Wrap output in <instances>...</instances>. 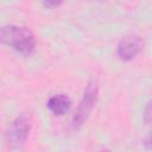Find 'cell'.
I'll use <instances>...</instances> for the list:
<instances>
[{"label":"cell","mask_w":152,"mask_h":152,"mask_svg":"<svg viewBox=\"0 0 152 152\" xmlns=\"http://www.w3.org/2000/svg\"><path fill=\"white\" fill-rule=\"evenodd\" d=\"M101 152H110V151H109V150H102Z\"/></svg>","instance_id":"8"},{"label":"cell","mask_w":152,"mask_h":152,"mask_svg":"<svg viewBox=\"0 0 152 152\" xmlns=\"http://www.w3.org/2000/svg\"><path fill=\"white\" fill-rule=\"evenodd\" d=\"M62 4V1H43L42 2V5L44 6V7H48V8H52V7H57V6H59Z\"/></svg>","instance_id":"6"},{"label":"cell","mask_w":152,"mask_h":152,"mask_svg":"<svg viewBox=\"0 0 152 152\" xmlns=\"http://www.w3.org/2000/svg\"><path fill=\"white\" fill-rule=\"evenodd\" d=\"M150 118H151V102L147 103L146 109H145V121L148 124L150 122Z\"/></svg>","instance_id":"7"},{"label":"cell","mask_w":152,"mask_h":152,"mask_svg":"<svg viewBox=\"0 0 152 152\" xmlns=\"http://www.w3.org/2000/svg\"><path fill=\"white\" fill-rule=\"evenodd\" d=\"M71 106V101L69 99L68 95L65 94H57L51 96L48 102H46V107L48 109L56 116H62L64 115Z\"/></svg>","instance_id":"5"},{"label":"cell","mask_w":152,"mask_h":152,"mask_svg":"<svg viewBox=\"0 0 152 152\" xmlns=\"http://www.w3.org/2000/svg\"><path fill=\"white\" fill-rule=\"evenodd\" d=\"M97 94H99V86L96 80H90L88 84L86 86L83 96L78 103V107L72 116V126L74 128L81 127L84 121L88 119L89 114L91 113L96 100H97Z\"/></svg>","instance_id":"2"},{"label":"cell","mask_w":152,"mask_h":152,"mask_svg":"<svg viewBox=\"0 0 152 152\" xmlns=\"http://www.w3.org/2000/svg\"><path fill=\"white\" fill-rule=\"evenodd\" d=\"M142 44L144 43L140 36L137 34L125 36L118 44V49H116L118 57L121 61H126V62L132 61L141 51Z\"/></svg>","instance_id":"4"},{"label":"cell","mask_w":152,"mask_h":152,"mask_svg":"<svg viewBox=\"0 0 152 152\" xmlns=\"http://www.w3.org/2000/svg\"><path fill=\"white\" fill-rule=\"evenodd\" d=\"M31 131V116L26 113L19 114L7 129V141L11 148L19 150L26 142Z\"/></svg>","instance_id":"3"},{"label":"cell","mask_w":152,"mask_h":152,"mask_svg":"<svg viewBox=\"0 0 152 152\" xmlns=\"http://www.w3.org/2000/svg\"><path fill=\"white\" fill-rule=\"evenodd\" d=\"M0 44L11 46L25 57H30L36 51V37L33 32L20 25H0Z\"/></svg>","instance_id":"1"}]
</instances>
